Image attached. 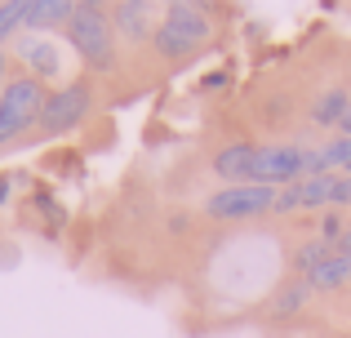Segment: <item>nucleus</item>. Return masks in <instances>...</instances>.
<instances>
[{"instance_id": "7ed1b4c3", "label": "nucleus", "mask_w": 351, "mask_h": 338, "mask_svg": "<svg viewBox=\"0 0 351 338\" xmlns=\"http://www.w3.org/2000/svg\"><path fill=\"white\" fill-rule=\"evenodd\" d=\"M45 107V85L36 76H14L5 89H0V147L9 138H18L23 130H32L40 121Z\"/></svg>"}, {"instance_id": "1a4fd4ad", "label": "nucleus", "mask_w": 351, "mask_h": 338, "mask_svg": "<svg viewBox=\"0 0 351 338\" xmlns=\"http://www.w3.org/2000/svg\"><path fill=\"white\" fill-rule=\"evenodd\" d=\"M307 280L316 294H334V289H343V285H351V254H343V250H334L325 263H320L316 271H307Z\"/></svg>"}, {"instance_id": "423d86ee", "label": "nucleus", "mask_w": 351, "mask_h": 338, "mask_svg": "<svg viewBox=\"0 0 351 338\" xmlns=\"http://www.w3.org/2000/svg\"><path fill=\"white\" fill-rule=\"evenodd\" d=\"M329 191H334V178H329V173L298 178V182H289V187L276 191V214H307V209H329Z\"/></svg>"}, {"instance_id": "39448f33", "label": "nucleus", "mask_w": 351, "mask_h": 338, "mask_svg": "<svg viewBox=\"0 0 351 338\" xmlns=\"http://www.w3.org/2000/svg\"><path fill=\"white\" fill-rule=\"evenodd\" d=\"M89 107H94L89 80H71V85L45 94V107H40V121L36 125H40L45 134H67V130H76V125L89 116Z\"/></svg>"}, {"instance_id": "6e6552de", "label": "nucleus", "mask_w": 351, "mask_h": 338, "mask_svg": "<svg viewBox=\"0 0 351 338\" xmlns=\"http://www.w3.org/2000/svg\"><path fill=\"white\" fill-rule=\"evenodd\" d=\"M254 156H258V143H232L214 156V173L227 178V187L236 182H249V169H254Z\"/></svg>"}, {"instance_id": "9b49d317", "label": "nucleus", "mask_w": 351, "mask_h": 338, "mask_svg": "<svg viewBox=\"0 0 351 338\" xmlns=\"http://www.w3.org/2000/svg\"><path fill=\"white\" fill-rule=\"evenodd\" d=\"M71 14H76V5H67V0H27V27L32 32L71 23Z\"/></svg>"}, {"instance_id": "a211bd4d", "label": "nucleus", "mask_w": 351, "mask_h": 338, "mask_svg": "<svg viewBox=\"0 0 351 338\" xmlns=\"http://www.w3.org/2000/svg\"><path fill=\"white\" fill-rule=\"evenodd\" d=\"M338 250H343V254H351V223L343 227V241H338Z\"/></svg>"}, {"instance_id": "0eeeda50", "label": "nucleus", "mask_w": 351, "mask_h": 338, "mask_svg": "<svg viewBox=\"0 0 351 338\" xmlns=\"http://www.w3.org/2000/svg\"><path fill=\"white\" fill-rule=\"evenodd\" d=\"M112 14V27L125 40H134V45H143V40H152V32H156V23H152V5H143V0H120V5L107 9Z\"/></svg>"}, {"instance_id": "f3484780", "label": "nucleus", "mask_w": 351, "mask_h": 338, "mask_svg": "<svg viewBox=\"0 0 351 338\" xmlns=\"http://www.w3.org/2000/svg\"><path fill=\"white\" fill-rule=\"evenodd\" d=\"M338 138H351V107H347V116H343V125H338Z\"/></svg>"}, {"instance_id": "9d476101", "label": "nucleus", "mask_w": 351, "mask_h": 338, "mask_svg": "<svg viewBox=\"0 0 351 338\" xmlns=\"http://www.w3.org/2000/svg\"><path fill=\"white\" fill-rule=\"evenodd\" d=\"M347 107H351L347 89H325V94H316V103H311V121H316L320 130H338L343 116H347Z\"/></svg>"}, {"instance_id": "f257e3e1", "label": "nucleus", "mask_w": 351, "mask_h": 338, "mask_svg": "<svg viewBox=\"0 0 351 338\" xmlns=\"http://www.w3.org/2000/svg\"><path fill=\"white\" fill-rule=\"evenodd\" d=\"M209 36H214L209 9L191 5V0H173V5H165L160 23H156V32H152V49H156V58H165V62H182L196 49H205Z\"/></svg>"}, {"instance_id": "ddd939ff", "label": "nucleus", "mask_w": 351, "mask_h": 338, "mask_svg": "<svg viewBox=\"0 0 351 338\" xmlns=\"http://www.w3.org/2000/svg\"><path fill=\"white\" fill-rule=\"evenodd\" d=\"M329 254H334V241H329V236H311V241H302L298 254H293V271H298V276H307V271H316Z\"/></svg>"}, {"instance_id": "6ab92c4d", "label": "nucleus", "mask_w": 351, "mask_h": 338, "mask_svg": "<svg viewBox=\"0 0 351 338\" xmlns=\"http://www.w3.org/2000/svg\"><path fill=\"white\" fill-rule=\"evenodd\" d=\"M5 67H9V53L0 49V80H5Z\"/></svg>"}, {"instance_id": "2eb2a0df", "label": "nucleus", "mask_w": 351, "mask_h": 338, "mask_svg": "<svg viewBox=\"0 0 351 338\" xmlns=\"http://www.w3.org/2000/svg\"><path fill=\"white\" fill-rule=\"evenodd\" d=\"M18 27H27V0H9V5H0V45H5Z\"/></svg>"}, {"instance_id": "4468645a", "label": "nucleus", "mask_w": 351, "mask_h": 338, "mask_svg": "<svg viewBox=\"0 0 351 338\" xmlns=\"http://www.w3.org/2000/svg\"><path fill=\"white\" fill-rule=\"evenodd\" d=\"M23 58H27V67L36 71V76H53L58 71V49H53L49 40H23Z\"/></svg>"}, {"instance_id": "20e7f679", "label": "nucleus", "mask_w": 351, "mask_h": 338, "mask_svg": "<svg viewBox=\"0 0 351 338\" xmlns=\"http://www.w3.org/2000/svg\"><path fill=\"white\" fill-rule=\"evenodd\" d=\"M205 214L214 223H245V218L276 214V187H258V182H236L214 196H205Z\"/></svg>"}, {"instance_id": "f8f14e48", "label": "nucleus", "mask_w": 351, "mask_h": 338, "mask_svg": "<svg viewBox=\"0 0 351 338\" xmlns=\"http://www.w3.org/2000/svg\"><path fill=\"white\" fill-rule=\"evenodd\" d=\"M307 303H311V285L298 276V280H289V285L271 298V312H276V321H289V316H298Z\"/></svg>"}, {"instance_id": "f03ea898", "label": "nucleus", "mask_w": 351, "mask_h": 338, "mask_svg": "<svg viewBox=\"0 0 351 338\" xmlns=\"http://www.w3.org/2000/svg\"><path fill=\"white\" fill-rule=\"evenodd\" d=\"M67 40L89 71H112L116 67V27H112V14L103 5H89V0L76 5V14L67 23Z\"/></svg>"}, {"instance_id": "dca6fc26", "label": "nucleus", "mask_w": 351, "mask_h": 338, "mask_svg": "<svg viewBox=\"0 0 351 338\" xmlns=\"http://www.w3.org/2000/svg\"><path fill=\"white\" fill-rule=\"evenodd\" d=\"M351 205V173H338L334 191H329V209H347Z\"/></svg>"}]
</instances>
